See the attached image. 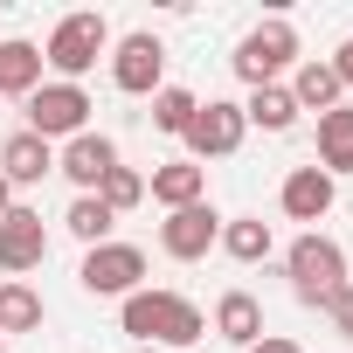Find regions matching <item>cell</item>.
Wrapping results in <instances>:
<instances>
[{
    "label": "cell",
    "mask_w": 353,
    "mask_h": 353,
    "mask_svg": "<svg viewBox=\"0 0 353 353\" xmlns=\"http://www.w3.org/2000/svg\"><path fill=\"white\" fill-rule=\"evenodd\" d=\"M118 332L125 339H139V346H194L201 332H208V312L188 298V291H132L125 305H118Z\"/></svg>",
    "instance_id": "1"
},
{
    "label": "cell",
    "mask_w": 353,
    "mask_h": 353,
    "mask_svg": "<svg viewBox=\"0 0 353 353\" xmlns=\"http://www.w3.org/2000/svg\"><path fill=\"white\" fill-rule=\"evenodd\" d=\"M284 277H291V298L298 305H312V312H325L339 291H346V250L332 243V236H319V229H305L291 250H284Z\"/></svg>",
    "instance_id": "2"
},
{
    "label": "cell",
    "mask_w": 353,
    "mask_h": 353,
    "mask_svg": "<svg viewBox=\"0 0 353 353\" xmlns=\"http://www.w3.org/2000/svg\"><path fill=\"white\" fill-rule=\"evenodd\" d=\"M97 56H111V21L104 14H63L42 42V70H56V83H83L97 70Z\"/></svg>",
    "instance_id": "3"
},
{
    "label": "cell",
    "mask_w": 353,
    "mask_h": 353,
    "mask_svg": "<svg viewBox=\"0 0 353 353\" xmlns=\"http://www.w3.org/2000/svg\"><path fill=\"white\" fill-rule=\"evenodd\" d=\"M305 63V49H298V28L284 21V14H270V21H256L243 42H236V56H229V70H236V83H250V90H263V83H277L284 70H298Z\"/></svg>",
    "instance_id": "4"
},
{
    "label": "cell",
    "mask_w": 353,
    "mask_h": 353,
    "mask_svg": "<svg viewBox=\"0 0 353 353\" xmlns=\"http://www.w3.org/2000/svg\"><path fill=\"white\" fill-rule=\"evenodd\" d=\"M77 284L90 291V298H132V291H145V250L139 243H97V250H83V270H77Z\"/></svg>",
    "instance_id": "5"
},
{
    "label": "cell",
    "mask_w": 353,
    "mask_h": 353,
    "mask_svg": "<svg viewBox=\"0 0 353 353\" xmlns=\"http://www.w3.org/2000/svg\"><path fill=\"white\" fill-rule=\"evenodd\" d=\"M111 83L125 97H152L166 90V42L152 28H132V35H111Z\"/></svg>",
    "instance_id": "6"
},
{
    "label": "cell",
    "mask_w": 353,
    "mask_h": 353,
    "mask_svg": "<svg viewBox=\"0 0 353 353\" xmlns=\"http://www.w3.org/2000/svg\"><path fill=\"white\" fill-rule=\"evenodd\" d=\"M21 104H28V132H35V139H49V145H56V139L70 145L77 132H90V111H97L83 83H42V90H35V97H21Z\"/></svg>",
    "instance_id": "7"
},
{
    "label": "cell",
    "mask_w": 353,
    "mask_h": 353,
    "mask_svg": "<svg viewBox=\"0 0 353 353\" xmlns=\"http://www.w3.org/2000/svg\"><path fill=\"white\" fill-rule=\"evenodd\" d=\"M243 139H250L243 104H236V97H208V104L194 111V125H188V139H181V145H188V159H194V166H208V159H229Z\"/></svg>",
    "instance_id": "8"
},
{
    "label": "cell",
    "mask_w": 353,
    "mask_h": 353,
    "mask_svg": "<svg viewBox=\"0 0 353 353\" xmlns=\"http://www.w3.org/2000/svg\"><path fill=\"white\" fill-rule=\"evenodd\" d=\"M215 243H222V215H215V201L173 208V215L159 222V250H166L173 263H201V256H208Z\"/></svg>",
    "instance_id": "9"
},
{
    "label": "cell",
    "mask_w": 353,
    "mask_h": 353,
    "mask_svg": "<svg viewBox=\"0 0 353 353\" xmlns=\"http://www.w3.org/2000/svg\"><path fill=\"white\" fill-rule=\"evenodd\" d=\"M42 263H49V229H42L35 208L14 201L8 215H0V270L28 284V270H42Z\"/></svg>",
    "instance_id": "10"
},
{
    "label": "cell",
    "mask_w": 353,
    "mask_h": 353,
    "mask_svg": "<svg viewBox=\"0 0 353 353\" xmlns=\"http://www.w3.org/2000/svg\"><path fill=\"white\" fill-rule=\"evenodd\" d=\"M118 166V139L111 132H77L70 145H56V173L77 188V194H97V181Z\"/></svg>",
    "instance_id": "11"
},
{
    "label": "cell",
    "mask_w": 353,
    "mask_h": 353,
    "mask_svg": "<svg viewBox=\"0 0 353 353\" xmlns=\"http://www.w3.org/2000/svg\"><path fill=\"white\" fill-rule=\"evenodd\" d=\"M332 201H339V181H332V173H319V166H291L284 188H277V208H284L291 222H325Z\"/></svg>",
    "instance_id": "12"
},
{
    "label": "cell",
    "mask_w": 353,
    "mask_h": 353,
    "mask_svg": "<svg viewBox=\"0 0 353 353\" xmlns=\"http://www.w3.org/2000/svg\"><path fill=\"white\" fill-rule=\"evenodd\" d=\"M145 194L173 215V208H194V201H208V166H194V159H166V166H152L145 173Z\"/></svg>",
    "instance_id": "13"
},
{
    "label": "cell",
    "mask_w": 353,
    "mask_h": 353,
    "mask_svg": "<svg viewBox=\"0 0 353 353\" xmlns=\"http://www.w3.org/2000/svg\"><path fill=\"white\" fill-rule=\"evenodd\" d=\"M0 173H8L14 188H42L49 173H56V145H49V139H35V132L21 125L8 145H0Z\"/></svg>",
    "instance_id": "14"
},
{
    "label": "cell",
    "mask_w": 353,
    "mask_h": 353,
    "mask_svg": "<svg viewBox=\"0 0 353 353\" xmlns=\"http://www.w3.org/2000/svg\"><path fill=\"white\" fill-rule=\"evenodd\" d=\"M284 90H291V104H298V111H319V118L346 104V90H339V77H332V63H325V56H305V63L291 70V83H284Z\"/></svg>",
    "instance_id": "15"
},
{
    "label": "cell",
    "mask_w": 353,
    "mask_h": 353,
    "mask_svg": "<svg viewBox=\"0 0 353 353\" xmlns=\"http://www.w3.org/2000/svg\"><path fill=\"white\" fill-rule=\"evenodd\" d=\"M42 90V42L8 35L0 42V97H35Z\"/></svg>",
    "instance_id": "16"
},
{
    "label": "cell",
    "mask_w": 353,
    "mask_h": 353,
    "mask_svg": "<svg viewBox=\"0 0 353 353\" xmlns=\"http://www.w3.org/2000/svg\"><path fill=\"white\" fill-rule=\"evenodd\" d=\"M215 339H229V346H256L263 339V305L250 298V291H222L215 298Z\"/></svg>",
    "instance_id": "17"
},
{
    "label": "cell",
    "mask_w": 353,
    "mask_h": 353,
    "mask_svg": "<svg viewBox=\"0 0 353 353\" xmlns=\"http://www.w3.org/2000/svg\"><path fill=\"white\" fill-rule=\"evenodd\" d=\"M42 319H49V305H42L35 284L0 277V339H14V332H42Z\"/></svg>",
    "instance_id": "18"
},
{
    "label": "cell",
    "mask_w": 353,
    "mask_h": 353,
    "mask_svg": "<svg viewBox=\"0 0 353 353\" xmlns=\"http://www.w3.org/2000/svg\"><path fill=\"white\" fill-rule=\"evenodd\" d=\"M319 173H353V104H339V111H325L319 118V159H312Z\"/></svg>",
    "instance_id": "19"
},
{
    "label": "cell",
    "mask_w": 353,
    "mask_h": 353,
    "mask_svg": "<svg viewBox=\"0 0 353 353\" xmlns=\"http://www.w3.org/2000/svg\"><path fill=\"white\" fill-rule=\"evenodd\" d=\"M215 250H229L236 263H263V256L277 250V236H270L263 215H222V243H215Z\"/></svg>",
    "instance_id": "20"
},
{
    "label": "cell",
    "mask_w": 353,
    "mask_h": 353,
    "mask_svg": "<svg viewBox=\"0 0 353 353\" xmlns=\"http://www.w3.org/2000/svg\"><path fill=\"white\" fill-rule=\"evenodd\" d=\"M243 125H256V132L284 139V132L298 125V104H291V90H284V83H263V90H250V104H243Z\"/></svg>",
    "instance_id": "21"
},
{
    "label": "cell",
    "mask_w": 353,
    "mask_h": 353,
    "mask_svg": "<svg viewBox=\"0 0 353 353\" xmlns=\"http://www.w3.org/2000/svg\"><path fill=\"white\" fill-rule=\"evenodd\" d=\"M63 229L83 243V250H97V243H111V229H118V215L97 201V194H77L70 208H63Z\"/></svg>",
    "instance_id": "22"
},
{
    "label": "cell",
    "mask_w": 353,
    "mask_h": 353,
    "mask_svg": "<svg viewBox=\"0 0 353 353\" xmlns=\"http://www.w3.org/2000/svg\"><path fill=\"white\" fill-rule=\"evenodd\" d=\"M194 111H201V97H194V90H181V83L152 90V132H166V139H188Z\"/></svg>",
    "instance_id": "23"
},
{
    "label": "cell",
    "mask_w": 353,
    "mask_h": 353,
    "mask_svg": "<svg viewBox=\"0 0 353 353\" xmlns=\"http://www.w3.org/2000/svg\"><path fill=\"white\" fill-rule=\"evenodd\" d=\"M97 201H104V208H111V215H132V208H139V201H145V173H139V166H125V159H118V166H111V173H104V181H97Z\"/></svg>",
    "instance_id": "24"
},
{
    "label": "cell",
    "mask_w": 353,
    "mask_h": 353,
    "mask_svg": "<svg viewBox=\"0 0 353 353\" xmlns=\"http://www.w3.org/2000/svg\"><path fill=\"white\" fill-rule=\"evenodd\" d=\"M325 312H332V325H339V339H353V277H346V291H339V298H332Z\"/></svg>",
    "instance_id": "25"
},
{
    "label": "cell",
    "mask_w": 353,
    "mask_h": 353,
    "mask_svg": "<svg viewBox=\"0 0 353 353\" xmlns=\"http://www.w3.org/2000/svg\"><path fill=\"white\" fill-rule=\"evenodd\" d=\"M325 63H332V77H339V90H353V35H346V42H339V49H332Z\"/></svg>",
    "instance_id": "26"
},
{
    "label": "cell",
    "mask_w": 353,
    "mask_h": 353,
    "mask_svg": "<svg viewBox=\"0 0 353 353\" xmlns=\"http://www.w3.org/2000/svg\"><path fill=\"white\" fill-rule=\"evenodd\" d=\"M250 353H305V346H298V339H284V332H263Z\"/></svg>",
    "instance_id": "27"
},
{
    "label": "cell",
    "mask_w": 353,
    "mask_h": 353,
    "mask_svg": "<svg viewBox=\"0 0 353 353\" xmlns=\"http://www.w3.org/2000/svg\"><path fill=\"white\" fill-rule=\"evenodd\" d=\"M14 208V181H8V173H0V215H8Z\"/></svg>",
    "instance_id": "28"
},
{
    "label": "cell",
    "mask_w": 353,
    "mask_h": 353,
    "mask_svg": "<svg viewBox=\"0 0 353 353\" xmlns=\"http://www.w3.org/2000/svg\"><path fill=\"white\" fill-rule=\"evenodd\" d=\"M0 353H8V339H0Z\"/></svg>",
    "instance_id": "29"
}]
</instances>
